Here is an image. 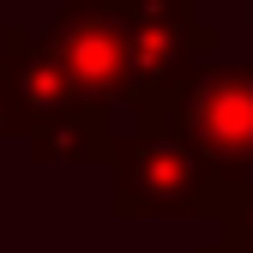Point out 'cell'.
I'll return each instance as SVG.
<instances>
[{
  "label": "cell",
  "instance_id": "52a82bcc",
  "mask_svg": "<svg viewBox=\"0 0 253 253\" xmlns=\"http://www.w3.org/2000/svg\"><path fill=\"white\" fill-rule=\"evenodd\" d=\"M0 139H12V109H6V84H0Z\"/></svg>",
  "mask_w": 253,
  "mask_h": 253
},
{
  "label": "cell",
  "instance_id": "6da1fadb",
  "mask_svg": "<svg viewBox=\"0 0 253 253\" xmlns=\"http://www.w3.org/2000/svg\"><path fill=\"white\" fill-rule=\"evenodd\" d=\"M0 84L12 109V139L30 163H103L115 139V109L90 103L67 73L42 24H0Z\"/></svg>",
  "mask_w": 253,
  "mask_h": 253
},
{
  "label": "cell",
  "instance_id": "7a4b0ae2",
  "mask_svg": "<svg viewBox=\"0 0 253 253\" xmlns=\"http://www.w3.org/2000/svg\"><path fill=\"white\" fill-rule=\"evenodd\" d=\"M109 211L115 217H205L217 223L229 205V181L205 151L169 126H126L109 139Z\"/></svg>",
  "mask_w": 253,
  "mask_h": 253
},
{
  "label": "cell",
  "instance_id": "8992f818",
  "mask_svg": "<svg viewBox=\"0 0 253 253\" xmlns=\"http://www.w3.org/2000/svg\"><path fill=\"white\" fill-rule=\"evenodd\" d=\"M193 253H253V241H241V235H217V241H199Z\"/></svg>",
  "mask_w": 253,
  "mask_h": 253
},
{
  "label": "cell",
  "instance_id": "277c9868",
  "mask_svg": "<svg viewBox=\"0 0 253 253\" xmlns=\"http://www.w3.org/2000/svg\"><path fill=\"white\" fill-rule=\"evenodd\" d=\"M211 54H223V30L205 18H126V115L157 126Z\"/></svg>",
  "mask_w": 253,
  "mask_h": 253
},
{
  "label": "cell",
  "instance_id": "9c48e42d",
  "mask_svg": "<svg viewBox=\"0 0 253 253\" xmlns=\"http://www.w3.org/2000/svg\"><path fill=\"white\" fill-rule=\"evenodd\" d=\"M0 235H6V199H0Z\"/></svg>",
  "mask_w": 253,
  "mask_h": 253
},
{
  "label": "cell",
  "instance_id": "ba28073f",
  "mask_svg": "<svg viewBox=\"0 0 253 253\" xmlns=\"http://www.w3.org/2000/svg\"><path fill=\"white\" fill-rule=\"evenodd\" d=\"M54 6H121V0H54Z\"/></svg>",
  "mask_w": 253,
  "mask_h": 253
},
{
  "label": "cell",
  "instance_id": "5b68a950",
  "mask_svg": "<svg viewBox=\"0 0 253 253\" xmlns=\"http://www.w3.org/2000/svg\"><path fill=\"white\" fill-rule=\"evenodd\" d=\"M42 30L90 103L126 109V12L121 6H60Z\"/></svg>",
  "mask_w": 253,
  "mask_h": 253
},
{
  "label": "cell",
  "instance_id": "3957f363",
  "mask_svg": "<svg viewBox=\"0 0 253 253\" xmlns=\"http://www.w3.org/2000/svg\"><path fill=\"white\" fill-rule=\"evenodd\" d=\"M169 133H181L193 151H205L217 175L235 187L253 181V60H223L211 54L205 67L187 79V90L163 109Z\"/></svg>",
  "mask_w": 253,
  "mask_h": 253
},
{
  "label": "cell",
  "instance_id": "30bf717a",
  "mask_svg": "<svg viewBox=\"0 0 253 253\" xmlns=\"http://www.w3.org/2000/svg\"><path fill=\"white\" fill-rule=\"evenodd\" d=\"M247 24H253V0H247Z\"/></svg>",
  "mask_w": 253,
  "mask_h": 253
}]
</instances>
